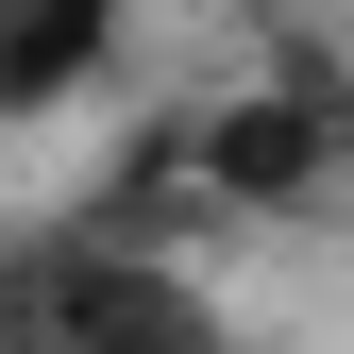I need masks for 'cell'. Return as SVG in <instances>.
I'll return each instance as SVG.
<instances>
[{
    "mask_svg": "<svg viewBox=\"0 0 354 354\" xmlns=\"http://www.w3.org/2000/svg\"><path fill=\"white\" fill-rule=\"evenodd\" d=\"M169 169H186L203 203H304L321 169H354V84L337 68H287V84H253V102H219Z\"/></svg>",
    "mask_w": 354,
    "mask_h": 354,
    "instance_id": "7a4b0ae2",
    "label": "cell"
},
{
    "mask_svg": "<svg viewBox=\"0 0 354 354\" xmlns=\"http://www.w3.org/2000/svg\"><path fill=\"white\" fill-rule=\"evenodd\" d=\"M102 34H118V0H0V118L68 102V84L102 68Z\"/></svg>",
    "mask_w": 354,
    "mask_h": 354,
    "instance_id": "3957f363",
    "label": "cell"
},
{
    "mask_svg": "<svg viewBox=\"0 0 354 354\" xmlns=\"http://www.w3.org/2000/svg\"><path fill=\"white\" fill-rule=\"evenodd\" d=\"M0 354H236V337L152 236H51L0 253Z\"/></svg>",
    "mask_w": 354,
    "mask_h": 354,
    "instance_id": "6da1fadb",
    "label": "cell"
}]
</instances>
